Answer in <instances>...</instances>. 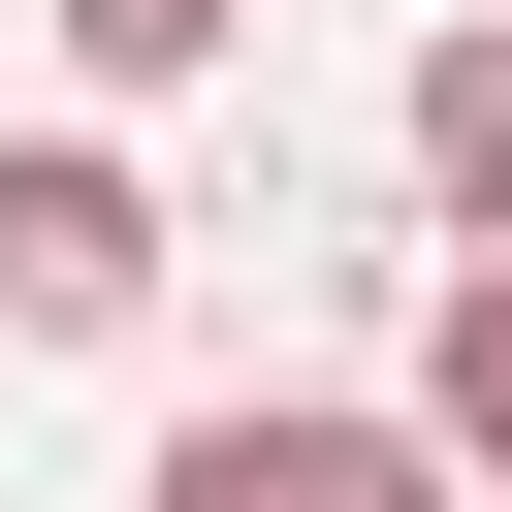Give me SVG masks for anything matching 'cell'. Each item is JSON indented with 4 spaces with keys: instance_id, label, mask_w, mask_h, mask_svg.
<instances>
[{
    "instance_id": "cell-2",
    "label": "cell",
    "mask_w": 512,
    "mask_h": 512,
    "mask_svg": "<svg viewBox=\"0 0 512 512\" xmlns=\"http://www.w3.org/2000/svg\"><path fill=\"white\" fill-rule=\"evenodd\" d=\"M160 512H448V448H416V416L256 384V416H160Z\"/></svg>"
},
{
    "instance_id": "cell-1",
    "label": "cell",
    "mask_w": 512,
    "mask_h": 512,
    "mask_svg": "<svg viewBox=\"0 0 512 512\" xmlns=\"http://www.w3.org/2000/svg\"><path fill=\"white\" fill-rule=\"evenodd\" d=\"M160 256H192V224H160V160H96V128H32V160H0V320H32V352H128V320H160Z\"/></svg>"
},
{
    "instance_id": "cell-5",
    "label": "cell",
    "mask_w": 512,
    "mask_h": 512,
    "mask_svg": "<svg viewBox=\"0 0 512 512\" xmlns=\"http://www.w3.org/2000/svg\"><path fill=\"white\" fill-rule=\"evenodd\" d=\"M64 64H96V96H224V64H256V0H64Z\"/></svg>"
},
{
    "instance_id": "cell-3",
    "label": "cell",
    "mask_w": 512,
    "mask_h": 512,
    "mask_svg": "<svg viewBox=\"0 0 512 512\" xmlns=\"http://www.w3.org/2000/svg\"><path fill=\"white\" fill-rule=\"evenodd\" d=\"M384 128H416L448 256H512V0H480V32H416V96H384Z\"/></svg>"
},
{
    "instance_id": "cell-4",
    "label": "cell",
    "mask_w": 512,
    "mask_h": 512,
    "mask_svg": "<svg viewBox=\"0 0 512 512\" xmlns=\"http://www.w3.org/2000/svg\"><path fill=\"white\" fill-rule=\"evenodd\" d=\"M416 448H448V480H512V256H448V288H416Z\"/></svg>"
}]
</instances>
